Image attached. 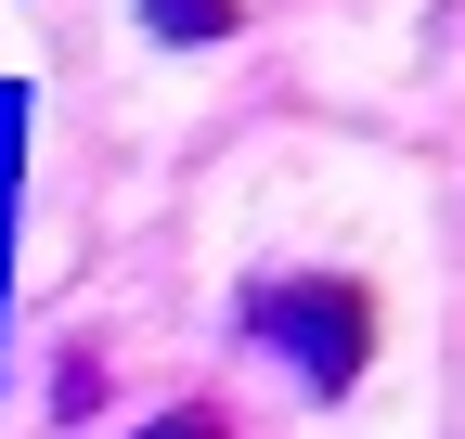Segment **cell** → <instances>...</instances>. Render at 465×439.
<instances>
[{"label": "cell", "instance_id": "obj_1", "mask_svg": "<svg viewBox=\"0 0 465 439\" xmlns=\"http://www.w3.org/2000/svg\"><path fill=\"white\" fill-rule=\"evenodd\" d=\"M246 337L272 362H298L311 401H349L375 375V285H349V271H272V285H246Z\"/></svg>", "mask_w": 465, "mask_h": 439}, {"label": "cell", "instance_id": "obj_2", "mask_svg": "<svg viewBox=\"0 0 465 439\" xmlns=\"http://www.w3.org/2000/svg\"><path fill=\"white\" fill-rule=\"evenodd\" d=\"M130 14H143V39H168V52H207V39L246 26V0H130Z\"/></svg>", "mask_w": 465, "mask_h": 439}, {"label": "cell", "instance_id": "obj_3", "mask_svg": "<svg viewBox=\"0 0 465 439\" xmlns=\"http://www.w3.org/2000/svg\"><path fill=\"white\" fill-rule=\"evenodd\" d=\"M130 439H232V414H220V401H168V414H143Z\"/></svg>", "mask_w": 465, "mask_h": 439}, {"label": "cell", "instance_id": "obj_4", "mask_svg": "<svg viewBox=\"0 0 465 439\" xmlns=\"http://www.w3.org/2000/svg\"><path fill=\"white\" fill-rule=\"evenodd\" d=\"M104 401V349H65V362H52V414H91Z\"/></svg>", "mask_w": 465, "mask_h": 439}]
</instances>
